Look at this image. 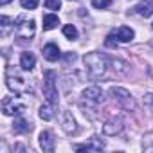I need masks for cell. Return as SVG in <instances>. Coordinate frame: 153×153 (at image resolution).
Masks as SVG:
<instances>
[{"label":"cell","mask_w":153,"mask_h":153,"mask_svg":"<svg viewBox=\"0 0 153 153\" xmlns=\"http://www.w3.org/2000/svg\"><path fill=\"white\" fill-rule=\"evenodd\" d=\"M43 96L47 103H52L58 106V88H56V72L45 70L43 74Z\"/></svg>","instance_id":"3"},{"label":"cell","mask_w":153,"mask_h":153,"mask_svg":"<svg viewBox=\"0 0 153 153\" xmlns=\"http://www.w3.org/2000/svg\"><path fill=\"white\" fill-rule=\"evenodd\" d=\"M11 2V0H0V6H7Z\"/></svg>","instance_id":"25"},{"label":"cell","mask_w":153,"mask_h":153,"mask_svg":"<svg viewBox=\"0 0 153 153\" xmlns=\"http://www.w3.org/2000/svg\"><path fill=\"white\" fill-rule=\"evenodd\" d=\"M105 148V142L103 140H99V139H92V142H88V144H79V146H76V149L78 151H101Z\"/></svg>","instance_id":"15"},{"label":"cell","mask_w":153,"mask_h":153,"mask_svg":"<svg viewBox=\"0 0 153 153\" xmlns=\"http://www.w3.org/2000/svg\"><path fill=\"white\" fill-rule=\"evenodd\" d=\"M83 99H87L92 105H97V103H103L105 101V96H103V90L97 85H94V87H87L83 90Z\"/></svg>","instance_id":"7"},{"label":"cell","mask_w":153,"mask_h":153,"mask_svg":"<svg viewBox=\"0 0 153 153\" xmlns=\"http://www.w3.org/2000/svg\"><path fill=\"white\" fill-rule=\"evenodd\" d=\"M61 128L65 133L72 135V133H78V123H76V119L72 117V114L68 110H65L61 114Z\"/></svg>","instance_id":"8"},{"label":"cell","mask_w":153,"mask_h":153,"mask_svg":"<svg viewBox=\"0 0 153 153\" xmlns=\"http://www.w3.org/2000/svg\"><path fill=\"white\" fill-rule=\"evenodd\" d=\"M38 114H40V117H42L43 121H51V119L54 117V114H56V105H52V103L42 105Z\"/></svg>","instance_id":"16"},{"label":"cell","mask_w":153,"mask_h":153,"mask_svg":"<svg viewBox=\"0 0 153 153\" xmlns=\"http://www.w3.org/2000/svg\"><path fill=\"white\" fill-rule=\"evenodd\" d=\"M63 36L68 38V40H76L78 38V29H76L72 24H67V25H63Z\"/></svg>","instance_id":"19"},{"label":"cell","mask_w":153,"mask_h":153,"mask_svg":"<svg viewBox=\"0 0 153 153\" xmlns=\"http://www.w3.org/2000/svg\"><path fill=\"white\" fill-rule=\"evenodd\" d=\"M112 4V0H92V6L96 9H106Z\"/></svg>","instance_id":"20"},{"label":"cell","mask_w":153,"mask_h":153,"mask_svg":"<svg viewBox=\"0 0 153 153\" xmlns=\"http://www.w3.org/2000/svg\"><path fill=\"white\" fill-rule=\"evenodd\" d=\"M31 123L25 121L24 117H16L15 119V124H13V131L15 133H25V131H31Z\"/></svg>","instance_id":"17"},{"label":"cell","mask_w":153,"mask_h":153,"mask_svg":"<svg viewBox=\"0 0 153 153\" xmlns=\"http://www.w3.org/2000/svg\"><path fill=\"white\" fill-rule=\"evenodd\" d=\"M15 29H16V34L18 38H24V40H33L34 36V31H36V24L33 18H27L25 15H20L16 18V24H15Z\"/></svg>","instance_id":"4"},{"label":"cell","mask_w":153,"mask_h":153,"mask_svg":"<svg viewBox=\"0 0 153 153\" xmlns=\"http://www.w3.org/2000/svg\"><path fill=\"white\" fill-rule=\"evenodd\" d=\"M6 85L11 92L15 94H27V92H33V87L31 83L24 78V76L15 68V67H7L6 68Z\"/></svg>","instance_id":"2"},{"label":"cell","mask_w":153,"mask_h":153,"mask_svg":"<svg viewBox=\"0 0 153 153\" xmlns=\"http://www.w3.org/2000/svg\"><path fill=\"white\" fill-rule=\"evenodd\" d=\"M83 63H85V68L87 72L92 76V78H101V76L106 74L108 70V65H110V59L103 54V52H88L85 58H83Z\"/></svg>","instance_id":"1"},{"label":"cell","mask_w":153,"mask_h":153,"mask_svg":"<svg viewBox=\"0 0 153 153\" xmlns=\"http://www.w3.org/2000/svg\"><path fill=\"white\" fill-rule=\"evenodd\" d=\"M43 58L47 59V61H58L59 59V56H61V52H59V47L56 45V43H47V45H43Z\"/></svg>","instance_id":"10"},{"label":"cell","mask_w":153,"mask_h":153,"mask_svg":"<svg viewBox=\"0 0 153 153\" xmlns=\"http://www.w3.org/2000/svg\"><path fill=\"white\" fill-rule=\"evenodd\" d=\"M148 101H149V103H153V94H148Z\"/></svg>","instance_id":"26"},{"label":"cell","mask_w":153,"mask_h":153,"mask_svg":"<svg viewBox=\"0 0 153 153\" xmlns=\"http://www.w3.org/2000/svg\"><path fill=\"white\" fill-rule=\"evenodd\" d=\"M123 121L121 119H110V121H106L105 124H103V131L106 133V135H115V133H121L123 131Z\"/></svg>","instance_id":"11"},{"label":"cell","mask_w":153,"mask_h":153,"mask_svg":"<svg viewBox=\"0 0 153 153\" xmlns=\"http://www.w3.org/2000/svg\"><path fill=\"white\" fill-rule=\"evenodd\" d=\"M0 27H2V33L6 34L7 29L11 27V18L9 16H0Z\"/></svg>","instance_id":"23"},{"label":"cell","mask_w":153,"mask_h":153,"mask_svg":"<svg viewBox=\"0 0 153 153\" xmlns=\"http://www.w3.org/2000/svg\"><path fill=\"white\" fill-rule=\"evenodd\" d=\"M20 4H22V7L24 9H36L38 7V0H20Z\"/></svg>","instance_id":"21"},{"label":"cell","mask_w":153,"mask_h":153,"mask_svg":"<svg viewBox=\"0 0 153 153\" xmlns=\"http://www.w3.org/2000/svg\"><path fill=\"white\" fill-rule=\"evenodd\" d=\"M135 13L148 18L153 15V0H140V2L135 6Z\"/></svg>","instance_id":"13"},{"label":"cell","mask_w":153,"mask_h":153,"mask_svg":"<svg viewBox=\"0 0 153 153\" xmlns=\"http://www.w3.org/2000/svg\"><path fill=\"white\" fill-rule=\"evenodd\" d=\"M40 146H42V149L47 151V153H52V151H54L56 142H54L51 131H42V133H40Z\"/></svg>","instance_id":"12"},{"label":"cell","mask_w":153,"mask_h":153,"mask_svg":"<svg viewBox=\"0 0 153 153\" xmlns=\"http://www.w3.org/2000/svg\"><path fill=\"white\" fill-rule=\"evenodd\" d=\"M25 110V105L13 96H7L2 99V114L4 115H20Z\"/></svg>","instance_id":"6"},{"label":"cell","mask_w":153,"mask_h":153,"mask_svg":"<svg viewBox=\"0 0 153 153\" xmlns=\"http://www.w3.org/2000/svg\"><path fill=\"white\" fill-rule=\"evenodd\" d=\"M65 59H67V61H74V59H76V54H74V52H70V54H67V58H65Z\"/></svg>","instance_id":"24"},{"label":"cell","mask_w":153,"mask_h":153,"mask_svg":"<svg viewBox=\"0 0 153 153\" xmlns=\"http://www.w3.org/2000/svg\"><path fill=\"white\" fill-rule=\"evenodd\" d=\"M45 7L52 9V11H58L61 7V0H45Z\"/></svg>","instance_id":"22"},{"label":"cell","mask_w":153,"mask_h":153,"mask_svg":"<svg viewBox=\"0 0 153 153\" xmlns=\"http://www.w3.org/2000/svg\"><path fill=\"white\" fill-rule=\"evenodd\" d=\"M114 36H115L117 42H121V43H128V42H131V40L135 38V33H133V29L123 25V27H119V29L114 33Z\"/></svg>","instance_id":"9"},{"label":"cell","mask_w":153,"mask_h":153,"mask_svg":"<svg viewBox=\"0 0 153 153\" xmlns=\"http://www.w3.org/2000/svg\"><path fill=\"white\" fill-rule=\"evenodd\" d=\"M20 67L24 68V70H33L34 67H36V56L33 54V52H22V56H20Z\"/></svg>","instance_id":"14"},{"label":"cell","mask_w":153,"mask_h":153,"mask_svg":"<svg viewBox=\"0 0 153 153\" xmlns=\"http://www.w3.org/2000/svg\"><path fill=\"white\" fill-rule=\"evenodd\" d=\"M110 96H112V99L121 108H124V110H135V101H133V97H131V94L128 90H124L121 87H112L110 88Z\"/></svg>","instance_id":"5"},{"label":"cell","mask_w":153,"mask_h":153,"mask_svg":"<svg viewBox=\"0 0 153 153\" xmlns=\"http://www.w3.org/2000/svg\"><path fill=\"white\" fill-rule=\"evenodd\" d=\"M59 24V18L56 15H45L43 16V31H52Z\"/></svg>","instance_id":"18"}]
</instances>
